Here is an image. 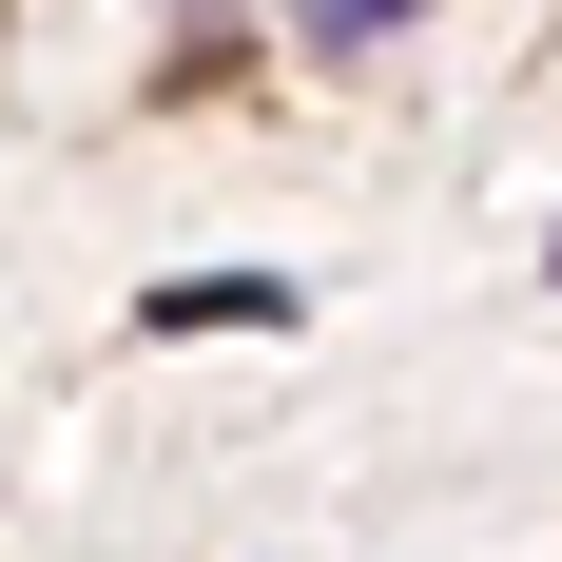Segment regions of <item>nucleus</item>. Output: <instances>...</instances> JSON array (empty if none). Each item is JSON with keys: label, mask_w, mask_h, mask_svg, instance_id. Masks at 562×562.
I'll return each instance as SVG.
<instances>
[{"label": "nucleus", "mask_w": 562, "mask_h": 562, "mask_svg": "<svg viewBox=\"0 0 562 562\" xmlns=\"http://www.w3.org/2000/svg\"><path fill=\"white\" fill-rule=\"evenodd\" d=\"M291 311H311L291 272H156V291H136V330H156V349H194V330H291Z\"/></svg>", "instance_id": "f257e3e1"}, {"label": "nucleus", "mask_w": 562, "mask_h": 562, "mask_svg": "<svg viewBox=\"0 0 562 562\" xmlns=\"http://www.w3.org/2000/svg\"><path fill=\"white\" fill-rule=\"evenodd\" d=\"M389 20H427V0H311V40H389Z\"/></svg>", "instance_id": "f03ea898"}, {"label": "nucleus", "mask_w": 562, "mask_h": 562, "mask_svg": "<svg viewBox=\"0 0 562 562\" xmlns=\"http://www.w3.org/2000/svg\"><path fill=\"white\" fill-rule=\"evenodd\" d=\"M543 252H562V233H543Z\"/></svg>", "instance_id": "7ed1b4c3"}]
</instances>
